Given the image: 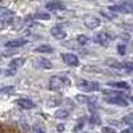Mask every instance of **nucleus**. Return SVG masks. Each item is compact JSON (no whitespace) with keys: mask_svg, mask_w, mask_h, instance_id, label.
Listing matches in <instances>:
<instances>
[{"mask_svg":"<svg viewBox=\"0 0 133 133\" xmlns=\"http://www.w3.org/2000/svg\"><path fill=\"white\" fill-rule=\"evenodd\" d=\"M71 85V79L68 76H52L49 79V88L52 91H60Z\"/></svg>","mask_w":133,"mask_h":133,"instance_id":"1","label":"nucleus"},{"mask_svg":"<svg viewBox=\"0 0 133 133\" xmlns=\"http://www.w3.org/2000/svg\"><path fill=\"white\" fill-rule=\"evenodd\" d=\"M79 89L83 92H96L100 91V84L96 81H88V80H83L79 83Z\"/></svg>","mask_w":133,"mask_h":133,"instance_id":"2","label":"nucleus"},{"mask_svg":"<svg viewBox=\"0 0 133 133\" xmlns=\"http://www.w3.org/2000/svg\"><path fill=\"white\" fill-rule=\"evenodd\" d=\"M45 8L48 11H52V12H60V11H65L66 9V5L65 3L60 2V0H51L45 4Z\"/></svg>","mask_w":133,"mask_h":133,"instance_id":"3","label":"nucleus"},{"mask_svg":"<svg viewBox=\"0 0 133 133\" xmlns=\"http://www.w3.org/2000/svg\"><path fill=\"white\" fill-rule=\"evenodd\" d=\"M109 11H112V12H121V14H132L133 12V5L129 4L128 2H125L123 4L109 7Z\"/></svg>","mask_w":133,"mask_h":133,"instance_id":"4","label":"nucleus"},{"mask_svg":"<svg viewBox=\"0 0 133 133\" xmlns=\"http://www.w3.org/2000/svg\"><path fill=\"white\" fill-rule=\"evenodd\" d=\"M51 35L55 39L61 40V39H65L66 37V31H65V28L61 24H57V25H55V27L51 28Z\"/></svg>","mask_w":133,"mask_h":133,"instance_id":"5","label":"nucleus"},{"mask_svg":"<svg viewBox=\"0 0 133 133\" xmlns=\"http://www.w3.org/2000/svg\"><path fill=\"white\" fill-rule=\"evenodd\" d=\"M61 59L66 65H69V66H77L79 65V57H77L75 53H63Z\"/></svg>","mask_w":133,"mask_h":133,"instance_id":"6","label":"nucleus"},{"mask_svg":"<svg viewBox=\"0 0 133 133\" xmlns=\"http://www.w3.org/2000/svg\"><path fill=\"white\" fill-rule=\"evenodd\" d=\"M84 24L89 29H96L97 27H100V24H101V20H100L97 16H87L84 19Z\"/></svg>","mask_w":133,"mask_h":133,"instance_id":"7","label":"nucleus"},{"mask_svg":"<svg viewBox=\"0 0 133 133\" xmlns=\"http://www.w3.org/2000/svg\"><path fill=\"white\" fill-rule=\"evenodd\" d=\"M109 40H110L109 35H108L107 32H104V31L97 32L96 35H95V37H93V41L97 43V44H100V45H107V44L109 43Z\"/></svg>","mask_w":133,"mask_h":133,"instance_id":"8","label":"nucleus"},{"mask_svg":"<svg viewBox=\"0 0 133 133\" xmlns=\"http://www.w3.org/2000/svg\"><path fill=\"white\" fill-rule=\"evenodd\" d=\"M16 105H19L21 109H32L35 108V103L31 98H17L16 100Z\"/></svg>","mask_w":133,"mask_h":133,"instance_id":"9","label":"nucleus"},{"mask_svg":"<svg viewBox=\"0 0 133 133\" xmlns=\"http://www.w3.org/2000/svg\"><path fill=\"white\" fill-rule=\"evenodd\" d=\"M28 44V40L27 39H15V40H9L5 43V47L7 48H20Z\"/></svg>","mask_w":133,"mask_h":133,"instance_id":"10","label":"nucleus"},{"mask_svg":"<svg viewBox=\"0 0 133 133\" xmlns=\"http://www.w3.org/2000/svg\"><path fill=\"white\" fill-rule=\"evenodd\" d=\"M105 101L109 104H115V105H121V107H127L128 101L125 100V97H107Z\"/></svg>","mask_w":133,"mask_h":133,"instance_id":"11","label":"nucleus"},{"mask_svg":"<svg viewBox=\"0 0 133 133\" xmlns=\"http://www.w3.org/2000/svg\"><path fill=\"white\" fill-rule=\"evenodd\" d=\"M108 87L116 88V89H123V91H129L130 89V85L125 81H109Z\"/></svg>","mask_w":133,"mask_h":133,"instance_id":"12","label":"nucleus"},{"mask_svg":"<svg viewBox=\"0 0 133 133\" xmlns=\"http://www.w3.org/2000/svg\"><path fill=\"white\" fill-rule=\"evenodd\" d=\"M36 66L43 68V69H51L52 68V63L48 59H45V57H39L37 61H36Z\"/></svg>","mask_w":133,"mask_h":133,"instance_id":"13","label":"nucleus"},{"mask_svg":"<svg viewBox=\"0 0 133 133\" xmlns=\"http://www.w3.org/2000/svg\"><path fill=\"white\" fill-rule=\"evenodd\" d=\"M25 64V59H23V57H16V59H14L12 61L9 63V68L11 69H17V68H21Z\"/></svg>","mask_w":133,"mask_h":133,"instance_id":"14","label":"nucleus"},{"mask_svg":"<svg viewBox=\"0 0 133 133\" xmlns=\"http://www.w3.org/2000/svg\"><path fill=\"white\" fill-rule=\"evenodd\" d=\"M33 51H35L36 53H52L53 52V48L51 45H48V44H43V45L36 47Z\"/></svg>","mask_w":133,"mask_h":133,"instance_id":"15","label":"nucleus"},{"mask_svg":"<svg viewBox=\"0 0 133 133\" xmlns=\"http://www.w3.org/2000/svg\"><path fill=\"white\" fill-rule=\"evenodd\" d=\"M14 15V12L11 11L9 8H7V7H2L0 5V19L2 20H4V19H8V17H11Z\"/></svg>","mask_w":133,"mask_h":133,"instance_id":"16","label":"nucleus"},{"mask_svg":"<svg viewBox=\"0 0 133 133\" xmlns=\"http://www.w3.org/2000/svg\"><path fill=\"white\" fill-rule=\"evenodd\" d=\"M69 116V110L68 109H65V108H60V109H57L56 112H55V117L56 118H66Z\"/></svg>","mask_w":133,"mask_h":133,"instance_id":"17","label":"nucleus"},{"mask_svg":"<svg viewBox=\"0 0 133 133\" xmlns=\"http://www.w3.org/2000/svg\"><path fill=\"white\" fill-rule=\"evenodd\" d=\"M103 93L107 95L108 97H125L124 93H121V92H118V91H112V89H104Z\"/></svg>","mask_w":133,"mask_h":133,"instance_id":"18","label":"nucleus"},{"mask_svg":"<svg viewBox=\"0 0 133 133\" xmlns=\"http://www.w3.org/2000/svg\"><path fill=\"white\" fill-rule=\"evenodd\" d=\"M76 40H77V43H79L80 45H87V44L91 41V39L88 37L87 35H79V36L76 37Z\"/></svg>","mask_w":133,"mask_h":133,"instance_id":"19","label":"nucleus"},{"mask_svg":"<svg viewBox=\"0 0 133 133\" xmlns=\"http://www.w3.org/2000/svg\"><path fill=\"white\" fill-rule=\"evenodd\" d=\"M33 17H35L36 20H49L51 15L47 14V12H36L35 15H33Z\"/></svg>","mask_w":133,"mask_h":133,"instance_id":"20","label":"nucleus"},{"mask_svg":"<svg viewBox=\"0 0 133 133\" xmlns=\"http://www.w3.org/2000/svg\"><path fill=\"white\" fill-rule=\"evenodd\" d=\"M107 64L110 65L112 68H116V69H124V68H123V63H118V61H116V60H108Z\"/></svg>","mask_w":133,"mask_h":133,"instance_id":"21","label":"nucleus"},{"mask_svg":"<svg viewBox=\"0 0 133 133\" xmlns=\"http://www.w3.org/2000/svg\"><path fill=\"white\" fill-rule=\"evenodd\" d=\"M79 101H81V103H95L96 101V97H84V96H77L76 97Z\"/></svg>","mask_w":133,"mask_h":133,"instance_id":"22","label":"nucleus"},{"mask_svg":"<svg viewBox=\"0 0 133 133\" xmlns=\"http://www.w3.org/2000/svg\"><path fill=\"white\" fill-rule=\"evenodd\" d=\"M123 121H124L125 124H128V125L133 127V113H129V115L124 116V117H123Z\"/></svg>","mask_w":133,"mask_h":133,"instance_id":"23","label":"nucleus"},{"mask_svg":"<svg viewBox=\"0 0 133 133\" xmlns=\"http://www.w3.org/2000/svg\"><path fill=\"white\" fill-rule=\"evenodd\" d=\"M123 68L129 71V72H133V63L132 61H124L123 63Z\"/></svg>","mask_w":133,"mask_h":133,"instance_id":"24","label":"nucleus"},{"mask_svg":"<svg viewBox=\"0 0 133 133\" xmlns=\"http://www.w3.org/2000/svg\"><path fill=\"white\" fill-rule=\"evenodd\" d=\"M103 133H117L113 128H110V127H104L103 128Z\"/></svg>","mask_w":133,"mask_h":133,"instance_id":"25","label":"nucleus"},{"mask_svg":"<svg viewBox=\"0 0 133 133\" xmlns=\"http://www.w3.org/2000/svg\"><path fill=\"white\" fill-rule=\"evenodd\" d=\"M117 51L120 55H124L125 53V45H123V44H120V45L117 47Z\"/></svg>","mask_w":133,"mask_h":133,"instance_id":"26","label":"nucleus"},{"mask_svg":"<svg viewBox=\"0 0 133 133\" xmlns=\"http://www.w3.org/2000/svg\"><path fill=\"white\" fill-rule=\"evenodd\" d=\"M121 133H133V128H128V129H124Z\"/></svg>","mask_w":133,"mask_h":133,"instance_id":"27","label":"nucleus"},{"mask_svg":"<svg viewBox=\"0 0 133 133\" xmlns=\"http://www.w3.org/2000/svg\"><path fill=\"white\" fill-rule=\"evenodd\" d=\"M127 28H128L129 31H132V32H133V24H127Z\"/></svg>","mask_w":133,"mask_h":133,"instance_id":"28","label":"nucleus"},{"mask_svg":"<svg viewBox=\"0 0 133 133\" xmlns=\"http://www.w3.org/2000/svg\"><path fill=\"white\" fill-rule=\"evenodd\" d=\"M35 133H44V130H43L41 128H37V129L35 130Z\"/></svg>","mask_w":133,"mask_h":133,"instance_id":"29","label":"nucleus"},{"mask_svg":"<svg viewBox=\"0 0 133 133\" xmlns=\"http://www.w3.org/2000/svg\"><path fill=\"white\" fill-rule=\"evenodd\" d=\"M57 129H59V132H63V130H64V125H59Z\"/></svg>","mask_w":133,"mask_h":133,"instance_id":"30","label":"nucleus"},{"mask_svg":"<svg viewBox=\"0 0 133 133\" xmlns=\"http://www.w3.org/2000/svg\"><path fill=\"white\" fill-rule=\"evenodd\" d=\"M128 3H129V4H132V5H133V0H128Z\"/></svg>","mask_w":133,"mask_h":133,"instance_id":"31","label":"nucleus"},{"mask_svg":"<svg viewBox=\"0 0 133 133\" xmlns=\"http://www.w3.org/2000/svg\"><path fill=\"white\" fill-rule=\"evenodd\" d=\"M130 101H132V103H133V96H132V97H130Z\"/></svg>","mask_w":133,"mask_h":133,"instance_id":"32","label":"nucleus"},{"mask_svg":"<svg viewBox=\"0 0 133 133\" xmlns=\"http://www.w3.org/2000/svg\"><path fill=\"white\" fill-rule=\"evenodd\" d=\"M0 73H3V71H2V69H0Z\"/></svg>","mask_w":133,"mask_h":133,"instance_id":"33","label":"nucleus"},{"mask_svg":"<svg viewBox=\"0 0 133 133\" xmlns=\"http://www.w3.org/2000/svg\"><path fill=\"white\" fill-rule=\"evenodd\" d=\"M87 2H92V0H87Z\"/></svg>","mask_w":133,"mask_h":133,"instance_id":"34","label":"nucleus"},{"mask_svg":"<svg viewBox=\"0 0 133 133\" xmlns=\"http://www.w3.org/2000/svg\"><path fill=\"white\" fill-rule=\"evenodd\" d=\"M0 2H3V0H0Z\"/></svg>","mask_w":133,"mask_h":133,"instance_id":"35","label":"nucleus"},{"mask_svg":"<svg viewBox=\"0 0 133 133\" xmlns=\"http://www.w3.org/2000/svg\"><path fill=\"white\" fill-rule=\"evenodd\" d=\"M0 133H2V130H0Z\"/></svg>","mask_w":133,"mask_h":133,"instance_id":"36","label":"nucleus"}]
</instances>
